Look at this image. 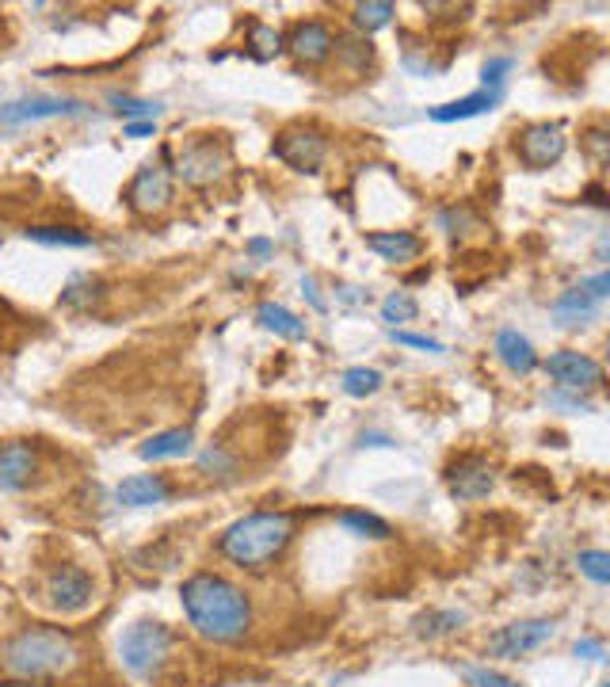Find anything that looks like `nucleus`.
I'll return each instance as SVG.
<instances>
[{
    "label": "nucleus",
    "mask_w": 610,
    "mask_h": 687,
    "mask_svg": "<svg viewBox=\"0 0 610 687\" xmlns=\"http://www.w3.org/2000/svg\"><path fill=\"white\" fill-rule=\"evenodd\" d=\"M546 370H550V378L561 386L565 393H588V390H599L603 386V363L591 359V355L584 352H553L550 359H546Z\"/></svg>",
    "instance_id": "obj_13"
},
{
    "label": "nucleus",
    "mask_w": 610,
    "mask_h": 687,
    "mask_svg": "<svg viewBox=\"0 0 610 687\" xmlns=\"http://www.w3.org/2000/svg\"><path fill=\"white\" fill-rule=\"evenodd\" d=\"M199 470L211 477H229V474H237V462H234V454H226L222 447H206V451L199 454Z\"/></svg>",
    "instance_id": "obj_35"
},
{
    "label": "nucleus",
    "mask_w": 610,
    "mask_h": 687,
    "mask_svg": "<svg viewBox=\"0 0 610 687\" xmlns=\"http://www.w3.org/2000/svg\"><path fill=\"white\" fill-rule=\"evenodd\" d=\"M336 54L351 61V69H367L374 61V46L367 38H336Z\"/></svg>",
    "instance_id": "obj_34"
},
{
    "label": "nucleus",
    "mask_w": 610,
    "mask_h": 687,
    "mask_svg": "<svg viewBox=\"0 0 610 687\" xmlns=\"http://www.w3.org/2000/svg\"><path fill=\"white\" fill-rule=\"evenodd\" d=\"M122 134L127 138H149V134H157V122H127Z\"/></svg>",
    "instance_id": "obj_42"
},
{
    "label": "nucleus",
    "mask_w": 610,
    "mask_h": 687,
    "mask_svg": "<svg viewBox=\"0 0 610 687\" xmlns=\"http://www.w3.org/2000/svg\"><path fill=\"white\" fill-rule=\"evenodd\" d=\"M275 252V245L267 241V237H252L249 241V257H256V260H267Z\"/></svg>",
    "instance_id": "obj_41"
},
{
    "label": "nucleus",
    "mask_w": 610,
    "mask_h": 687,
    "mask_svg": "<svg viewBox=\"0 0 610 687\" xmlns=\"http://www.w3.org/2000/svg\"><path fill=\"white\" fill-rule=\"evenodd\" d=\"M115 111L127 122H157L160 104H149V99H134V96H111Z\"/></svg>",
    "instance_id": "obj_31"
},
{
    "label": "nucleus",
    "mask_w": 610,
    "mask_h": 687,
    "mask_svg": "<svg viewBox=\"0 0 610 687\" xmlns=\"http://www.w3.org/2000/svg\"><path fill=\"white\" fill-rule=\"evenodd\" d=\"M581 287L588 291V295L596 298V303H603V298H610V268H603L599 275H591V280H584Z\"/></svg>",
    "instance_id": "obj_40"
},
{
    "label": "nucleus",
    "mask_w": 610,
    "mask_h": 687,
    "mask_svg": "<svg viewBox=\"0 0 610 687\" xmlns=\"http://www.w3.org/2000/svg\"><path fill=\"white\" fill-rule=\"evenodd\" d=\"M599 687H610V680H603V684H599Z\"/></svg>",
    "instance_id": "obj_48"
},
{
    "label": "nucleus",
    "mask_w": 610,
    "mask_h": 687,
    "mask_svg": "<svg viewBox=\"0 0 610 687\" xmlns=\"http://www.w3.org/2000/svg\"><path fill=\"white\" fill-rule=\"evenodd\" d=\"M27 237L38 245H50V249H88L92 245V234L76 226H31Z\"/></svg>",
    "instance_id": "obj_24"
},
{
    "label": "nucleus",
    "mask_w": 610,
    "mask_h": 687,
    "mask_svg": "<svg viewBox=\"0 0 610 687\" xmlns=\"http://www.w3.org/2000/svg\"><path fill=\"white\" fill-rule=\"evenodd\" d=\"M191 447H195V431L168 428L145 439V443L137 447V454H142L145 462H165V459H183V454H191Z\"/></svg>",
    "instance_id": "obj_20"
},
{
    "label": "nucleus",
    "mask_w": 610,
    "mask_h": 687,
    "mask_svg": "<svg viewBox=\"0 0 610 687\" xmlns=\"http://www.w3.org/2000/svg\"><path fill=\"white\" fill-rule=\"evenodd\" d=\"M272 153L283 161V165L295 168V173L316 176L321 173V165H324V157H328V142H324V134L316 127L290 122V127H283L279 134H275Z\"/></svg>",
    "instance_id": "obj_7"
},
{
    "label": "nucleus",
    "mask_w": 610,
    "mask_h": 687,
    "mask_svg": "<svg viewBox=\"0 0 610 687\" xmlns=\"http://www.w3.org/2000/svg\"><path fill=\"white\" fill-rule=\"evenodd\" d=\"M99 298H104V283L96 275H73L69 287L61 291V306L65 310H92V306H99Z\"/></svg>",
    "instance_id": "obj_26"
},
{
    "label": "nucleus",
    "mask_w": 610,
    "mask_h": 687,
    "mask_svg": "<svg viewBox=\"0 0 610 687\" xmlns=\"http://www.w3.org/2000/svg\"><path fill=\"white\" fill-rule=\"evenodd\" d=\"M367 249L378 260H385V264H412V260L423 257V241L412 229H378V234H367Z\"/></svg>",
    "instance_id": "obj_16"
},
{
    "label": "nucleus",
    "mask_w": 610,
    "mask_h": 687,
    "mask_svg": "<svg viewBox=\"0 0 610 687\" xmlns=\"http://www.w3.org/2000/svg\"><path fill=\"white\" fill-rule=\"evenodd\" d=\"M603 252H610V237H603V241H599V257H603Z\"/></svg>",
    "instance_id": "obj_46"
},
{
    "label": "nucleus",
    "mask_w": 610,
    "mask_h": 687,
    "mask_svg": "<svg viewBox=\"0 0 610 687\" xmlns=\"http://www.w3.org/2000/svg\"><path fill=\"white\" fill-rule=\"evenodd\" d=\"M302 295L309 298V306H313V310H328V303H324V298L321 295H316V283L313 280H302Z\"/></svg>",
    "instance_id": "obj_43"
},
{
    "label": "nucleus",
    "mask_w": 610,
    "mask_h": 687,
    "mask_svg": "<svg viewBox=\"0 0 610 687\" xmlns=\"http://www.w3.org/2000/svg\"><path fill=\"white\" fill-rule=\"evenodd\" d=\"M576 569H581L588 581L610 584V550H581L576 554Z\"/></svg>",
    "instance_id": "obj_33"
},
{
    "label": "nucleus",
    "mask_w": 610,
    "mask_h": 687,
    "mask_svg": "<svg viewBox=\"0 0 610 687\" xmlns=\"http://www.w3.org/2000/svg\"><path fill=\"white\" fill-rule=\"evenodd\" d=\"M573 653H576V658H584V661H596V665H603V661H610L607 645L599 642V638H576Z\"/></svg>",
    "instance_id": "obj_39"
},
{
    "label": "nucleus",
    "mask_w": 610,
    "mask_h": 687,
    "mask_svg": "<svg viewBox=\"0 0 610 687\" xmlns=\"http://www.w3.org/2000/svg\"><path fill=\"white\" fill-rule=\"evenodd\" d=\"M172 168L188 188H211L229 173V145L214 134H199L195 142H188L176 153Z\"/></svg>",
    "instance_id": "obj_5"
},
{
    "label": "nucleus",
    "mask_w": 610,
    "mask_h": 687,
    "mask_svg": "<svg viewBox=\"0 0 610 687\" xmlns=\"http://www.w3.org/2000/svg\"><path fill=\"white\" fill-rule=\"evenodd\" d=\"M168 497H172V485L160 474H134L119 485V505L127 508H153V505H165Z\"/></svg>",
    "instance_id": "obj_18"
},
{
    "label": "nucleus",
    "mask_w": 610,
    "mask_h": 687,
    "mask_svg": "<svg viewBox=\"0 0 610 687\" xmlns=\"http://www.w3.org/2000/svg\"><path fill=\"white\" fill-rule=\"evenodd\" d=\"M584 153H588L599 168H607L610 173V119L591 122V127L584 130Z\"/></svg>",
    "instance_id": "obj_30"
},
{
    "label": "nucleus",
    "mask_w": 610,
    "mask_h": 687,
    "mask_svg": "<svg viewBox=\"0 0 610 687\" xmlns=\"http://www.w3.org/2000/svg\"><path fill=\"white\" fill-rule=\"evenodd\" d=\"M558 635V623L553 619H519V623H507L500 627L497 635L489 638V658H527V653L542 650L550 638Z\"/></svg>",
    "instance_id": "obj_8"
},
{
    "label": "nucleus",
    "mask_w": 610,
    "mask_h": 687,
    "mask_svg": "<svg viewBox=\"0 0 610 687\" xmlns=\"http://www.w3.org/2000/svg\"><path fill=\"white\" fill-rule=\"evenodd\" d=\"M550 313H553V321L565 325V329L569 325H588V321L599 313V303L584 287H573V291H565L561 298H553Z\"/></svg>",
    "instance_id": "obj_21"
},
{
    "label": "nucleus",
    "mask_w": 610,
    "mask_h": 687,
    "mask_svg": "<svg viewBox=\"0 0 610 687\" xmlns=\"http://www.w3.org/2000/svg\"><path fill=\"white\" fill-rule=\"evenodd\" d=\"M249 46H252V54H256L260 61H267V58H275V54L283 50V35L275 27H264V23H252V31H249Z\"/></svg>",
    "instance_id": "obj_32"
},
{
    "label": "nucleus",
    "mask_w": 610,
    "mask_h": 687,
    "mask_svg": "<svg viewBox=\"0 0 610 687\" xmlns=\"http://www.w3.org/2000/svg\"><path fill=\"white\" fill-rule=\"evenodd\" d=\"M462 676H466L474 687H523V684H515L512 676H504V673H497V668H477V665H466L462 668Z\"/></svg>",
    "instance_id": "obj_37"
},
{
    "label": "nucleus",
    "mask_w": 610,
    "mask_h": 687,
    "mask_svg": "<svg viewBox=\"0 0 610 687\" xmlns=\"http://www.w3.org/2000/svg\"><path fill=\"white\" fill-rule=\"evenodd\" d=\"M168 203H172V173H168L165 161H149V165L137 168V176L130 180L127 206L134 214L153 218V214L168 211Z\"/></svg>",
    "instance_id": "obj_9"
},
{
    "label": "nucleus",
    "mask_w": 610,
    "mask_h": 687,
    "mask_svg": "<svg viewBox=\"0 0 610 687\" xmlns=\"http://www.w3.org/2000/svg\"><path fill=\"white\" fill-rule=\"evenodd\" d=\"M336 523L344 531H351V535H359V538H374V543H382V538H390L393 535V528L382 520V516H374V512H339L336 516Z\"/></svg>",
    "instance_id": "obj_27"
},
{
    "label": "nucleus",
    "mask_w": 610,
    "mask_h": 687,
    "mask_svg": "<svg viewBox=\"0 0 610 687\" xmlns=\"http://www.w3.org/2000/svg\"><path fill=\"white\" fill-rule=\"evenodd\" d=\"M81 665V645L61 627H23L0 645V673L20 684H50Z\"/></svg>",
    "instance_id": "obj_2"
},
{
    "label": "nucleus",
    "mask_w": 610,
    "mask_h": 687,
    "mask_svg": "<svg viewBox=\"0 0 610 687\" xmlns=\"http://www.w3.org/2000/svg\"><path fill=\"white\" fill-rule=\"evenodd\" d=\"M512 69H515V58H489L481 69V88H504Z\"/></svg>",
    "instance_id": "obj_36"
},
{
    "label": "nucleus",
    "mask_w": 610,
    "mask_h": 687,
    "mask_svg": "<svg viewBox=\"0 0 610 687\" xmlns=\"http://www.w3.org/2000/svg\"><path fill=\"white\" fill-rule=\"evenodd\" d=\"M180 604L188 623L195 627L199 638L206 642H241L252 630V600L241 584H234L229 577L218 573H195L183 581Z\"/></svg>",
    "instance_id": "obj_1"
},
{
    "label": "nucleus",
    "mask_w": 610,
    "mask_h": 687,
    "mask_svg": "<svg viewBox=\"0 0 610 687\" xmlns=\"http://www.w3.org/2000/svg\"><path fill=\"white\" fill-rule=\"evenodd\" d=\"M497 359L504 363L512 375H530L538 370V352L519 329H500L497 333Z\"/></svg>",
    "instance_id": "obj_19"
},
{
    "label": "nucleus",
    "mask_w": 610,
    "mask_h": 687,
    "mask_svg": "<svg viewBox=\"0 0 610 687\" xmlns=\"http://www.w3.org/2000/svg\"><path fill=\"white\" fill-rule=\"evenodd\" d=\"M287 50L302 66H324L332 58V50H336V35H332V27L324 20H302L290 27Z\"/></svg>",
    "instance_id": "obj_14"
},
{
    "label": "nucleus",
    "mask_w": 610,
    "mask_h": 687,
    "mask_svg": "<svg viewBox=\"0 0 610 687\" xmlns=\"http://www.w3.org/2000/svg\"><path fill=\"white\" fill-rule=\"evenodd\" d=\"M469 623L466 612H458V607H443V612H428L416 619V638H428V642H435V638H446L454 635V630H462Z\"/></svg>",
    "instance_id": "obj_23"
},
{
    "label": "nucleus",
    "mask_w": 610,
    "mask_h": 687,
    "mask_svg": "<svg viewBox=\"0 0 610 687\" xmlns=\"http://www.w3.org/2000/svg\"><path fill=\"white\" fill-rule=\"evenodd\" d=\"M336 295L344 298L347 306H359V303H370V295L367 291H359V287H336Z\"/></svg>",
    "instance_id": "obj_44"
},
{
    "label": "nucleus",
    "mask_w": 610,
    "mask_h": 687,
    "mask_svg": "<svg viewBox=\"0 0 610 687\" xmlns=\"http://www.w3.org/2000/svg\"><path fill=\"white\" fill-rule=\"evenodd\" d=\"M607 359H610V341H607Z\"/></svg>",
    "instance_id": "obj_47"
},
{
    "label": "nucleus",
    "mask_w": 610,
    "mask_h": 687,
    "mask_svg": "<svg viewBox=\"0 0 610 687\" xmlns=\"http://www.w3.org/2000/svg\"><path fill=\"white\" fill-rule=\"evenodd\" d=\"M88 107L73 96H23L0 107V122L4 127H27V122H43V119H76Z\"/></svg>",
    "instance_id": "obj_11"
},
{
    "label": "nucleus",
    "mask_w": 610,
    "mask_h": 687,
    "mask_svg": "<svg viewBox=\"0 0 610 687\" xmlns=\"http://www.w3.org/2000/svg\"><path fill=\"white\" fill-rule=\"evenodd\" d=\"M256 318H260V325H264L267 333L283 336V341H306V336H309L306 321L298 318V313H290L287 306H279V303H264L256 310Z\"/></svg>",
    "instance_id": "obj_22"
},
{
    "label": "nucleus",
    "mask_w": 610,
    "mask_h": 687,
    "mask_svg": "<svg viewBox=\"0 0 610 687\" xmlns=\"http://www.w3.org/2000/svg\"><path fill=\"white\" fill-rule=\"evenodd\" d=\"M393 15H397V4H390V0H367V4L351 8V23L359 35H374V31L390 27Z\"/></svg>",
    "instance_id": "obj_25"
},
{
    "label": "nucleus",
    "mask_w": 610,
    "mask_h": 687,
    "mask_svg": "<svg viewBox=\"0 0 610 687\" xmlns=\"http://www.w3.org/2000/svg\"><path fill=\"white\" fill-rule=\"evenodd\" d=\"M393 344H405V347H420V352H431V355H443L446 344L435 341V336H423V333H405V329H390Z\"/></svg>",
    "instance_id": "obj_38"
},
{
    "label": "nucleus",
    "mask_w": 610,
    "mask_h": 687,
    "mask_svg": "<svg viewBox=\"0 0 610 687\" xmlns=\"http://www.w3.org/2000/svg\"><path fill=\"white\" fill-rule=\"evenodd\" d=\"M38 477V451L23 439L0 447V489L23 493Z\"/></svg>",
    "instance_id": "obj_15"
},
{
    "label": "nucleus",
    "mask_w": 610,
    "mask_h": 687,
    "mask_svg": "<svg viewBox=\"0 0 610 687\" xmlns=\"http://www.w3.org/2000/svg\"><path fill=\"white\" fill-rule=\"evenodd\" d=\"M290 538H295V516L290 512H249L222 531L218 554L244 573H264L267 566L283 558Z\"/></svg>",
    "instance_id": "obj_3"
},
{
    "label": "nucleus",
    "mask_w": 610,
    "mask_h": 687,
    "mask_svg": "<svg viewBox=\"0 0 610 687\" xmlns=\"http://www.w3.org/2000/svg\"><path fill=\"white\" fill-rule=\"evenodd\" d=\"M362 447H393V439L390 436H374V431H370V436H362Z\"/></svg>",
    "instance_id": "obj_45"
},
{
    "label": "nucleus",
    "mask_w": 610,
    "mask_h": 687,
    "mask_svg": "<svg viewBox=\"0 0 610 687\" xmlns=\"http://www.w3.org/2000/svg\"><path fill=\"white\" fill-rule=\"evenodd\" d=\"M43 596H46V607H53V612L81 615L96 604V581H92L88 569L69 566L65 561V566H53L50 573H46Z\"/></svg>",
    "instance_id": "obj_6"
},
{
    "label": "nucleus",
    "mask_w": 610,
    "mask_h": 687,
    "mask_svg": "<svg viewBox=\"0 0 610 687\" xmlns=\"http://www.w3.org/2000/svg\"><path fill=\"white\" fill-rule=\"evenodd\" d=\"M416 313H420V303H416L408 291H393V295L382 298V321L390 329H400L408 325V321H416Z\"/></svg>",
    "instance_id": "obj_28"
},
{
    "label": "nucleus",
    "mask_w": 610,
    "mask_h": 687,
    "mask_svg": "<svg viewBox=\"0 0 610 687\" xmlns=\"http://www.w3.org/2000/svg\"><path fill=\"white\" fill-rule=\"evenodd\" d=\"M500 99H504V88H477L462 99L431 107L428 119L431 122H462V119H474V115H485V111H492V107H500Z\"/></svg>",
    "instance_id": "obj_17"
},
{
    "label": "nucleus",
    "mask_w": 610,
    "mask_h": 687,
    "mask_svg": "<svg viewBox=\"0 0 610 687\" xmlns=\"http://www.w3.org/2000/svg\"><path fill=\"white\" fill-rule=\"evenodd\" d=\"M446 489L454 500H485L497 489V466L481 454H462L446 466Z\"/></svg>",
    "instance_id": "obj_12"
},
{
    "label": "nucleus",
    "mask_w": 610,
    "mask_h": 687,
    "mask_svg": "<svg viewBox=\"0 0 610 687\" xmlns=\"http://www.w3.org/2000/svg\"><path fill=\"white\" fill-rule=\"evenodd\" d=\"M565 127L561 122H530L519 138H515V153L519 161L530 168V173H542V168H553L561 157H565Z\"/></svg>",
    "instance_id": "obj_10"
},
{
    "label": "nucleus",
    "mask_w": 610,
    "mask_h": 687,
    "mask_svg": "<svg viewBox=\"0 0 610 687\" xmlns=\"http://www.w3.org/2000/svg\"><path fill=\"white\" fill-rule=\"evenodd\" d=\"M339 386H344L347 398H370V393L382 390V370L374 367H347L339 375Z\"/></svg>",
    "instance_id": "obj_29"
},
{
    "label": "nucleus",
    "mask_w": 610,
    "mask_h": 687,
    "mask_svg": "<svg viewBox=\"0 0 610 687\" xmlns=\"http://www.w3.org/2000/svg\"><path fill=\"white\" fill-rule=\"evenodd\" d=\"M172 653V630L157 619H137L127 635L119 638V661L134 680H153L165 668Z\"/></svg>",
    "instance_id": "obj_4"
}]
</instances>
